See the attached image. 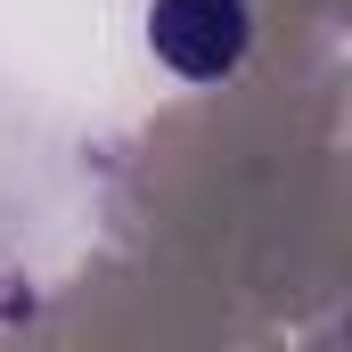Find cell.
Wrapping results in <instances>:
<instances>
[{
	"label": "cell",
	"mask_w": 352,
	"mask_h": 352,
	"mask_svg": "<svg viewBox=\"0 0 352 352\" xmlns=\"http://www.w3.org/2000/svg\"><path fill=\"white\" fill-rule=\"evenodd\" d=\"M148 50L180 82H221L254 50V8L246 0H156L148 8Z\"/></svg>",
	"instance_id": "obj_1"
}]
</instances>
